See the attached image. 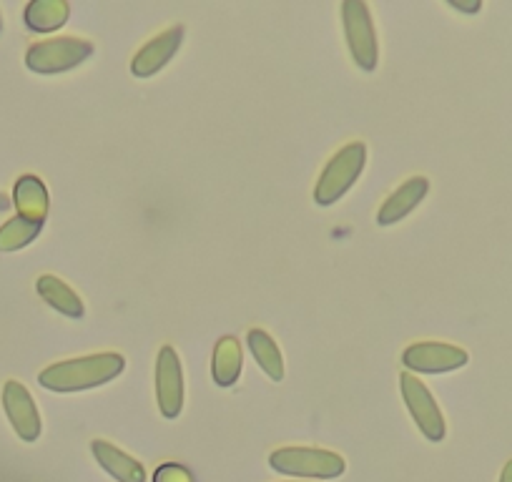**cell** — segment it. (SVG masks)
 <instances>
[{
	"instance_id": "8",
	"label": "cell",
	"mask_w": 512,
	"mask_h": 482,
	"mask_svg": "<svg viewBox=\"0 0 512 482\" xmlns=\"http://www.w3.org/2000/svg\"><path fill=\"white\" fill-rule=\"evenodd\" d=\"M156 402L166 420H176L184 407V375H181V359L174 347H161L156 357Z\"/></svg>"
},
{
	"instance_id": "4",
	"label": "cell",
	"mask_w": 512,
	"mask_h": 482,
	"mask_svg": "<svg viewBox=\"0 0 512 482\" xmlns=\"http://www.w3.org/2000/svg\"><path fill=\"white\" fill-rule=\"evenodd\" d=\"M93 56V46L83 38H53V41H38L28 48L26 66L41 76L66 73L81 66Z\"/></svg>"
},
{
	"instance_id": "14",
	"label": "cell",
	"mask_w": 512,
	"mask_h": 482,
	"mask_svg": "<svg viewBox=\"0 0 512 482\" xmlns=\"http://www.w3.org/2000/svg\"><path fill=\"white\" fill-rule=\"evenodd\" d=\"M36 289L38 294H41L43 302H46L48 307L56 309V312L66 314V317L71 319H81L83 314H86L83 299L78 297L63 279L53 277V274H43V277H38Z\"/></svg>"
},
{
	"instance_id": "22",
	"label": "cell",
	"mask_w": 512,
	"mask_h": 482,
	"mask_svg": "<svg viewBox=\"0 0 512 482\" xmlns=\"http://www.w3.org/2000/svg\"><path fill=\"white\" fill-rule=\"evenodd\" d=\"M452 8H460V11H480V3H472V6H457V3H450Z\"/></svg>"
},
{
	"instance_id": "18",
	"label": "cell",
	"mask_w": 512,
	"mask_h": 482,
	"mask_svg": "<svg viewBox=\"0 0 512 482\" xmlns=\"http://www.w3.org/2000/svg\"><path fill=\"white\" fill-rule=\"evenodd\" d=\"M41 221L23 219V216H13L11 221L0 226V252H18L26 249L38 234H41Z\"/></svg>"
},
{
	"instance_id": "13",
	"label": "cell",
	"mask_w": 512,
	"mask_h": 482,
	"mask_svg": "<svg viewBox=\"0 0 512 482\" xmlns=\"http://www.w3.org/2000/svg\"><path fill=\"white\" fill-rule=\"evenodd\" d=\"M13 204H16L18 216L31 221H46L48 216V191L38 176L26 174L16 181V191H13Z\"/></svg>"
},
{
	"instance_id": "23",
	"label": "cell",
	"mask_w": 512,
	"mask_h": 482,
	"mask_svg": "<svg viewBox=\"0 0 512 482\" xmlns=\"http://www.w3.org/2000/svg\"><path fill=\"white\" fill-rule=\"evenodd\" d=\"M0 28H3V21H0Z\"/></svg>"
},
{
	"instance_id": "7",
	"label": "cell",
	"mask_w": 512,
	"mask_h": 482,
	"mask_svg": "<svg viewBox=\"0 0 512 482\" xmlns=\"http://www.w3.org/2000/svg\"><path fill=\"white\" fill-rule=\"evenodd\" d=\"M470 362V354L457 344L447 342H417L402 352V365L407 370L425 372V375H442V372L460 370Z\"/></svg>"
},
{
	"instance_id": "9",
	"label": "cell",
	"mask_w": 512,
	"mask_h": 482,
	"mask_svg": "<svg viewBox=\"0 0 512 482\" xmlns=\"http://www.w3.org/2000/svg\"><path fill=\"white\" fill-rule=\"evenodd\" d=\"M3 410H6L13 430L23 442H36L41 437V412H38L26 385H21L18 380L6 382V387H3Z\"/></svg>"
},
{
	"instance_id": "15",
	"label": "cell",
	"mask_w": 512,
	"mask_h": 482,
	"mask_svg": "<svg viewBox=\"0 0 512 482\" xmlns=\"http://www.w3.org/2000/svg\"><path fill=\"white\" fill-rule=\"evenodd\" d=\"M68 16H71V6L66 0H33L23 13L26 26L36 33L58 31L68 21Z\"/></svg>"
},
{
	"instance_id": "20",
	"label": "cell",
	"mask_w": 512,
	"mask_h": 482,
	"mask_svg": "<svg viewBox=\"0 0 512 482\" xmlns=\"http://www.w3.org/2000/svg\"><path fill=\"white\" fill-rule=\"evenodd\" d=\"M500 482H512V460L507 462L505 467H502V475H500Z\"/></svg>"
},
{
	"instance_id": "2",
	"label": "cell",
	"mask_w": 512,
	"mask_h": 482,
	"mask_svg": "<svg viewBox=\"0 0 512 482\" xmlns=\"http://www.w3.org/2000/svg\"><path fill=\"white\" fill-rule=\"evenodd\" d=\"M364 164H367V146L362 141H354V144L337 151L329 159V164L324 166L322 176H319L317 186H314V201L319 206L337 204L352 189L354 181L362 176Z\"/></svg>"
},
{
	"instance_id": "11",
	"label": "cell",
	"mask_w": 512,
	"mask_h": 482,
	"mask_svg": "<svg viewBox=\"0 0 512 482\" xmlns=\"http://www.w3.org/2000/svg\"><path fill=\"white\" fill-rule=\"evenodd\" d=\"M427 191H430V181H427L425 176H412V179H407L405 184L397 186V189L387 196L382 209L377 211V224L392 226L397 224V221H402L407 214H412V211L422 204Z\"/></svg>"
},
{
	"instance_id": "1",
	"label": "cell",
	"mask_w": 512,
	"mask_h": 482,
	"mask_svg": "<svg viewBox=\"0 0 512 482\" xmlns=\"http://www.w3.org/2000/svg\"><path fill=\"white\" fill-rule=\"evenodd\" d=\"M123 367H126V359L118 352L88 354V357L63 359V362L46 367L38 375V382L51 392L93 390V387H101L106 382L116 380L123 372Z\"/></svg>"
},
{
	"instance_id": "3",
	"label": "cell",
	"mask_w": 512,
	"mask_h": 482,
	"mask_svg": "<svg viewBox=\"0 0 512 482\" xmlns=\"http://www.w3.org/2000/svg\"><path fill=\"white\" fill-rule=\"evenodd\" d=\"M272 470L282 475L309 477V480H334L344 472L347 462L342 455L317 447H282L269 455Z\"/></svg>"
},
{
	"instance_id": "16",
	"label": "cell",
	"mask_w": 512,
	"mask_h": 482,
	"mask_svg": "<svg viewBox=\"0 0 512 482\" xmlns=\"http://www.w3.org/2000/svg\"><path fill=\"white\" fill-rule=\"evenodd\" d=\"M246 344H249L251 354H254V359L259 362V367L267 372L269 380L282 382L284 357H282V349L277 347V342H274L264 329H251V332L246 334Z\"/></svg>"
},
{
	"instance_id": "10",
	"label": "cell",
	"mask_w": 512,
	"mask_h": 482,
	"mask_svg": "<svg viewBox=\"0 0 512 482\" xmlns=\"http://www.w3.org/2000/svg\"><path fill=\"white\" fill-rule=\"evenodd\" d=\"M181 43H184V28L174 26L169 31L159 33L156 38H151L144 48L134 56L131 61V73L136 78H151L161 71L164 66H169L171 58L179 53Z\"/></svg>"
},
{
	"instance_id": "19",
	"label": "cell",
	"mask_w": 512,
	"mask_h": 482,
	"mask_svg": "<svg viewBox=\"0 0 512 482\" xmlns=\"http://www.w3.org/2000/svg\"><path fill=\"white\" fill-rule=\"evenodd\" d=\"M154 482H194V480H191V472L186 470V467L169 462V465H161L159 470L154 472Z\"/></svg>"
},
{
	"instance_id": "5",
	"label": "cell",
	"mask_w": 512,
	"mask_h": 482,
	"mask_svg": "<svg viewBox=\"0 0 512 482\" xmlns=\"http://www.w3.org/2000/svg\"><path fill=\"white\" fill-rule=\"evenodd\" d=\"M344 36H347L349 53L362 71H374L379 63V43L374 33L372 13L362 0H347L342 6Z\"/></svg>"
},
{
	"instance_id": "17",
	"label": "cell",
	"mask_w": 512,
	"mask_h": 482,
	"mask_svg": "<svg viewBox=\"0 0 512 482\" xmlns=\"http://www.w3.org/2000/svg\"><path fill=\"white\" fill-rule=\"evenodd\" d=\"M211 375L219 387H231L241 375V347L234 337L219 339L211 359Z\"/></svg>"
},
{
	"instance_id": "21",
	"label": "cell",
	"mask_w": 512,
	"mask_h": 482,
	"mask_svg": "<svg viewBox=\"0 0 512 482\" xmlns=\"http://www.w3.org/2000/svg\"><path fill=\"white\" fill-rule=\"evenodd\" d=\"M11 204H13V201L8 199L6 194H0V211H8V209H11Z\"/></svg>"
},
{
	"instance_id": "12",
	"label": "cell",
	"mask_w": 512,
	"mask_h": 482,
	"mask_svg": "<svg viewBox=\"0 0 512 482\" xmlns=\"http://www.w3.org/2000/svg\"><path fill=\"white\" fill-rule=\"evenodd\" d=\"M91 452L96 457L98 465L108 472L111 477H116L118 482H146V470L139 460H134L131 455H126L123 450H118L116 445L106 440H93Z\"/></svg>"
},
{
	"instance_id": "6",
	"label": "cell",
	"mask_w": 512,
	"mask_h": 482,
	"mask_svg": "<svg viewBox=\"0 0 512 482\" xmlns=\"http://www.w3.org/2000/svg\"><path fill=\"white\" fill-rule=\"evenodd\" d=\"M400 387H402V397H405L407 410H410L412 420L417 422L422 435H425L430 442L445 440V432H447L445 417H442L440 405H437L432 392L425 387V382H420L415 375H410V372H402Z\"/></svg>"
}]
</instances>
